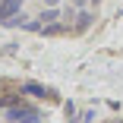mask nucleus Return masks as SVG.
I'll use <instances>...</instances> for the list:
<instances>
[{
	"label": "nucleus",
	"instance_id": "nucleus-1",
	"mask_svg": "<svg viewBox=\"0 0 123 123\" xmlns=\"http://www.w3.org/2000/svg\"><path fill=\"white\" fill-rule=\"evenodd\" d=\"M6 120L10 123H41V114H38V107H29L25 101H22V104H16V107L6 111Z\"/></svg>",
	"mask_w": 123,
	"mask_h": 123
},
{
	"label": "nucleus",
	"instance_id": "nucleus-2",
	"mask_svg": "<svg viewBox=\"0 0 123 123\" xmlns=\"http://www.w3.org/2000/svg\"><path fill=\"white\" fill-rule=\"evenodd\" d=\"M22 95H32V98H47V101H57V92L54 88H47V85H41V82H22Z\"/></svg>",
	"mask_w": 123,
	"mask_h": 123
},
{
	"label": "nucleus",
	"instance_id": "nucleus-3",
	"mask_svg": "<svg viewBox=\"0 0 123 123\" xmlns=\"http://www.w3.org/2000/svg\"><path fill=\"white\" fill-rule=\"evenodd\" d=\"M22 13V0H0V22H6Z\"/></svg>",
	"mask_w": 123,
	"mask_h": 123
},
{
	"label": "nucleus",
	"instance_id": "nucleus-4",
	"mask_svg": "<svg viewBox=\"0 0 123 123\" xmlns=\"http://www.w3.org/2000/svg\"><path fill=\"white\" fill-rule=\"evenodd\" d=\"M92 22H95V13H76V22H73V32H85L88 25H92Z\"/></svg>",
	"mask_w": 123,
	"mask_h": 123
},
{
	"label": "nucleus",
	"instance_id": "nucleus-5",
	"mask_svg": "<svg viewBox=\"0 0 123 123\" xmlns=\"http://www.w3.org/2000/svg\"><path fill=\"white\" fill-rule=\"evenodd\" d=\"M22 92V88H19ZM3 95V98H0V107H3V111H10V107H16V104H22V95Z\"/></svg>",
	"mask_w": 123,
	"mask_h": 123
},
{
	"label": "nucleus",
	"instance_id": "nucleus-6",
	"mask_svg": "<svg viewBox=\"0 0 123 123\" xmlns=\"http://www.w3.org/2000/svg\"><path fill=\"white\" fill-rule=\"evenodd\" d=\"M38 19H41V25H44V22H57V19H60V10H54V6H51V10H44Z\"/></svg>",
	"mask_w": 123,
	"mask_h": 123
},
{
	"label": "nucleus",
	"instance_id": "nucleus-7",
	"mask_svg": "<svg viewBox=\"0 0 123 123\" xmlns=\"http://www.w3.org/2000/svg\"><path fill=\"white\" fill-rule=\"evenodd\" d=\"M25 22H29V16H22V13H19V16H13V19H6L3 25H10V29H16V25H22V29H25Z\"/></svg>",
	"mask_w": 123,
	"mask_h": 123
},
{
	"label": "nucleus",
	"instance_id": "nucleus-8",
	"mask_svg": "<svg viewBox=\"0 0 123 123\" xmlns=\"http://www.w3.org/2000/svg\"><path fill=\"white\" fill-rule=\"evenodd\" d=\"M44 3H47V6H54V3H57V0H44Z\"/></svg>",
	"mask_w": 123,
	"mask_h": 123
},
{
	"label": "nucleus",
	"instance_id": "nucleus-9",
	"mask_svg": "<svg viewBox=\"0 0 123 123\" xmlns=\"http://www.w3.org/2000/svg\"><path fill=\"white\" fill-rule=\"evenodd\" d=\"M92 3H95V6H98V3H101V0H92Z\"/></svg>",
	"mask_w": 123,
	"mask_h": 123
},
{
	"label": "nucleus",
	"instance_id": "nucleus-10",
	"mask_svg": "<svg viewBox=\"0 0 123 123\" xmlns=\"http://www.w3.org/2000/svg\"><path fill=\"white\" fill-rule=\"evenodd\" d=\"M120 123H123V120H120Z\"/></svg>",
	"mask_w": 123,
	"mask_h": 123
}]
</instances>
